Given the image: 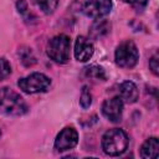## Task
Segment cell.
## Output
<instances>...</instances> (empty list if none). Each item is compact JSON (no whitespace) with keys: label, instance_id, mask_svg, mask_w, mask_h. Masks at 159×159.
<instances>
[{"label":"cell","instance_id":"6da1fadb","mask_svg":"<svg viewBox=\"0 0 159 159\" xmlns=\"http://www.w3.org/2000/svg\"><path fill=\"white\" fill-rule=\"evenodd\" d=\"M128 135L124 130L113 128L107 130L102 137V149L106 154L116 157L125 152L128 147Z\"/></svg>","mask_w":159,"mask_h":159},{"label":"cell","instance_id":"7a4b0ae2","mask_svg":"<svg viewBox=\"0 0 159 159\" xmlns=\"http://www.w3.org/2000/svg\"><path fill=\"white\" fill-rule=\"evenodd\" d=\"M0 109L7 116L17 117L27 112V104L19 93L5 87L0 89Z\"/></svg>","mask_w":159,"mask_h":159},{"label":"cell","instance_id":"3957f363","mask_svg":"<svg viewBox=\"0 0 159 159\" xmlns=\"http://www.w3.org/2000/svg\"><path fill=\"white\" fill-rule=\"evenodd\" d=\"M71 40L67 35H57L47 45V55L57 63H66L70 60Z\"/></svg>","mask_w":159,"mask_h":159},{"label":"cell","instance_id":"277c9868","mask_svg":"<svg viewBox=\"0 0 159 159\" xmlns=\"http://www.w3.org/2000/svg\"><path fill=\"white\" fill-rule=\"evenodd\" d=\"M51 84V80L40 72H34L24 78H20L17 82V86L20 89L25 93L34 94V93H40L47 91V88Z\"/></svg>","mask_w":159,"mask_h":159},{"label":"cell","instance_id":"5b68a950","mask_svg":"<svg viewBox=\"0 0 159 159\" xmlns=\"http://www.w3.org/2000/svg\"><path fill=\"white\" fill-rule=\"evenodd\" d=\"M116 63L122 68H132L135 66L139 58V52L134 42L124 41L122 42L114 53Z\"/></svg>","mask_w":159,"mask_h":159},{"label":"cell","instance_id":"8992f818","mask_svg":"<svg viewBox=\"0 0 159 159\" xmlns=\"http://www.w3.org/2000/svg\"><path fill=\"white\" fill-rule=\"evenodd\" d=\"M112 10V0H84L83 12L92 17L99 19L109 14Z\"/></svg>","mask_w":159,"mask_h":159},{"label":"cell","instance_id":"52a82bcc","mask_svg":"<svg viewBox=\"0 0 159 159\" xmlns=\"http://www.w3.org/2000/svg\"><path fill=\"white\" fill-rule=\"evenodd\" d=\"M78 143V133L72 127L63 128L55 139V148L58 152H65L75 148Z\"/></svg>","mask_w":159,"mask_h":159},{"label":"cell","instance_id":"ba28073f","mask_svg":"<svg viewBox=\"0 0 159 159\" xmlns=\"http://www.w3.org/2000/svg\"><path fill=\"white\" fill-rule=\"evenodd\" d=\"M122 112H123V101L119 97H113V98L106 99L102 106L103 116L113 123L120 122Z\"/></svg>","mask_w":159,"mask_h":159},{"label":"cell","instance_id":"9c48e42d","mask_svg":"<svg viewBox=\"0 0 159 159\" xmlns=\"http://www.w3.org/2000/svg\"><path fill=\"white\" fill-rule=\"evenodd\" d=\"M94 52L93 43L84 36H78L75 43V57L81 62L88 61Z\"/></svg>","mask_w":159,"mask_h":159},{"label":"cell","instance_id":"30bf717a","mask_svg":"<svg viewBox=\"0 0 159 159\" xmlns=\"http://www.w3.org/2000/svg\"><path fill=\"white\" fill-rule=\"evenodd\" d=\"M139 97V91L135 83L127 81L119 86V98L125 103H134Z\"/></svg>","mask_w":159,"mask_h":159},{"label":"cell","instance_id":"8fae6325","mask_svg":"<svg viewBox=\"0 0 159 159\" xmlns=\"http://www.w3.org/2000/svg\"><path fill=\"white\" fill-rule=\"evenodd\" d=\"M158 150H159V142L155 137H152L143 143V145L140 148V155H142V158H145V159L157 158Z\"/></svg>","mask_w":159,"mask_h":159},{"label":"cell","instance_id":"7c38bea8","mask_svg":"<svg viewBox=\"0 0 159 159\" xmlns=\"http://www.w3.org/2000/svg\"><path fill=\"white\" fill-rule=\"evenodd\" d=\"M109 30V24L107 21H97L92 29H91V32H92V36L93 37H101L103 36L104 34H107Z\"/></svg>","mask_w":159,"mask_h":159},{"label":"cell","instance_id":"4fadbf2b","mask_svg":"<svg viewBox=\"0 0 159 159\" xmlns=\"http://www.w3.org/2000/svg\"><path fill=\"white\" fill-rule=\"evenodd\" d=\"M32 2L46 14L52 12L57 6V0H32Z\"/></svg>","mask_w":159,"mask_h":159},{"label":"cell","instance_id":"5bb4252c","mask_svg":"<svg viewBox=\"0 0 159 159\" xmlns=\"http://www.w3.org/2000/svg\"><path fill=\"white\" fill-rule=\"evenodd\" d=\"M86 73L88 77L93 78V80H104L106 78V75H104V71L102 67L99 66H91V67H87L86 68Z\"/></svg>","mask_w":159,"mask_h":159},{"label":"cell","instance_id":"9a60e30c","mask_svg":"<svg viewBox=\"0 0 159 159\" xmlns=\"http://www.w3.org/2000/svg\"><path fill=\"white\" fill-rule=\"evenodd\" d=\"M20 57H21V61L25 66H32L35 62H36V58L35 56L32 55V51L26 48V50H21L20 51Z\"/></svg>","mask_w":159,"mask_h":159},{"label":"cell","instance_id":"2e32d148","mask_svg":"<svg viewBox=\"0 0 159 159\" xmlns=\"http://www.w3.org/2000/svg\"><path fill=\"white\" fill-rule=\"evenodd\" d=\"M92 103V96L88 91L87 87H83L82 93H81V98H80V104L82 108H88Z\"/></svg>","mask_w":159,"mask_h":159},{"label":"cell","instance_id":"e0dca14e","mask_svg":"<svg viewBox=\"0 0 159 159\" xmlns=\"http://www.w3.org/2000/svg\"><path fill=\"white\" fill-rule=\"evenodd\" d=\"M11 73V66L5 58H0V81L5 80Z\"/></svg>","mask_w":159,"mask_h":159},{"label":"cell","instance_id":"ac0fdd59","mask_svg":"<svg viewBox=\"0 0 159 159\" xmlns=\"http://www.w3.org/2000/svg\"><path fill=\"white\" fill-rule=\"evenodd\" d=\"M123 1L127 2V4H130L138 11H142L148 4V0H123Z\"/></svg>","mask_w":159,"mask_h":159},{"label":"cell","instance_id":"d6986e66","mask_svg":"<svg viewBox=\"0 0 159 159\" xmlns=\"http://www.w3.org/2000/svg\"><path fill=\"white\" fill-rule=\"evenodd\" d=\"M149 67H150V70H152V72H153L154 75H158L159 66H158V56H157V55L150 58V61H149Z\"/></svg>","mask_w":159,"mask_h":159},{"label":"cell","instance_id":"ffe728a7","mask_svg":"<svg viewBox=\"0 0 159 159\" xmlns=\"http://www.w3.org/2000/svg\"><path fill=\"white\" fill-rule=\"evenodd\" d=\"M17 9H19V11H21V12H24V11L27 9V5H26L25 0H19V1H17Z\"/></svg>","mask_w":159,"mask_h":159},{"label":"cell","instance_id":"44dd1931","mask_svg":"<svg viewBox=\"0 0 159 159\" xmlns=\"http://www.w3.org/2000/svg\"><path fill=\"white\" fill-rule=\"evenodd\" d=\"M0 134H1V130H0Z\"/></svg>","mask_w":159,"mask_h":159}]
</instances>
